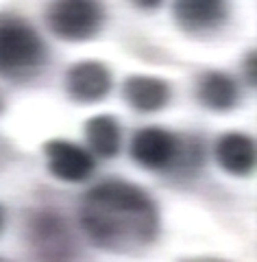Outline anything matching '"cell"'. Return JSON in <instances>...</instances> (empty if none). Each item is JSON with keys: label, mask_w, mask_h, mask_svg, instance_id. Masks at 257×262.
<instances>
[{"label": "cell", "mask_w": 257, "mask_h": 262, "mask_svg": "<svg viewBox=\"0 0 257 262\" xmlns=\"http://www.w3.org/2000/svg\"><path fill=\"white\" fill-rule=\"evenodd\" d=\"M242 77H244V83L255 90V83H257V75H255V48L246 53L244 61H242Z\"/></svg>", "instance_id": "5bb4252c"}, {"label": "cell", "mask_w": 257, "mask_h": 262, "mask_svg": "<svg viewBox=\"0 0 257 262\" xmlns=\"http://www.w3.org/2000/svg\"><path fill=\"white\" fill-rule=\"evenodd\" d=\"M196 101L203 105L205 110L225 114L238 107L240 103V85L238 79L227 75L222 70H205L196 79L194 88Z\"/></svg>", "instance_id": "8fae6325"}, {"label": "cell", "mask_w": 257, "mask_h": 262, "mask_svg": "<svg viewBox=\"0 0 257 262\" xmlns=\"http://www.w3.org/2000/svg\"><path fill=\"white\" fill-rule=\"evenodd\" d=\"M5 216H7L5 214V208L0 206V232H3V227H5Z\"/></svg>", "instance_id": "2e32d148"}, {"label": "cell", "mask_w": 257, "mask_h": 262, "mask_svg": "<svg viewBox=\"0 0 257 262\" xmlns=\"http://www.w3.org/2000/svg\"><path fill=\"white\" fill-rule=\"evenodd\" d=\"M24 238L37 260L79 258V241L63 214L48 208L31 210L24 221Z\"/></svg>", "instance_id": "3957f363"}, {"label": "cell", "mask_w": 257, "mask_h": 262, "mask_svg": "<svg viewBox=\"0 0 257 262\" xmlns=\"http://www.w3.org/2000/svg\"><path fill=\"white\" fill-rule=\"evenodd\" d=\"M107 20L103 0H53L44 13L48 31L61 42H89Z\"/></svg>", "instance_id": "277c9868"}, {"label": "cell", "mask_w": 257, "mask_h": 262, "mask_svg": "<svg viewBox=\"0 0 257 262\" xmlns=\"http://www.w3.org/2000/svg\"><path fill=\"white\" fill-rule=\"evenodd\" d=\"M46 162V170L57 182L63 184H83L94 175L96 158L94 153L77 142H70L65 138H53L41 146Z\"/></svg>", "instance_id": "5b68a950"}, {"label": "cell", "mask_w": 257, "mask_h": 262, "mask_svg": "<svg viewBox=\"0 0 257 262\" xmlns=\"http://www.w3.org/2000/svg\"><path fill=\"white\" fill-rule=\"evenodd\" d=\"M77 219L94 247L118 256L148 249L161 232V212L151 192L120 177L83 192Z\"/></svg>", "instance_id": "6da1fadb"}, {"label": "cell", "mask_w": 257, "mask_h": 262, "mask_svg": "<svg viewBox=\"0 0 257 262\" xmlns=\"http://www.w3.org/2000/svg\"><path fill=\"white\" fill-rule=\"evenodd\" d=\"M133 7H137L139 11H157L163 5V0H131Z\"/></svg>", "instance_id": "9a60e30c"}, {"label": "cell", "mask_w": 257, "mask_h": 262, "mask_svg": "<svg viewBox=\"0 0 257 262\" xmlns=\"http://www.w3.org/2000/svg\"><path fill=\"white\" fill-rule=\"evenodd\" d=\"M65 94L74 103L94 105L109 96L113 88V75L109 66L98 59H83L72 63L63 77Z\"/></svg>", "instance_id": "ba28073f"}, {"label": "cell", "mask_w": 257, "mask_h": 262, "mask_svg": "<svg viewBox=\"0 0 257 262\" xmlns=\"http://www.w3.org/2000/svg\"><path fill=\"white\" fill-rule=\"evenodd\" d=\"M122 98L137 114H157L168 107L172 88L155 75H131L122 83Z\"/></svg>", "instance_id": "30bf717a"}, {"label": "cell", "mask_w": 257, "mask_h": 262, "mask_svg": "<svg viewBox=\"0 0 257 262\" xmlns=\"http://www.w3.org/2000/svg\"><path fill=\"white\" fill-rule=\"evenodd\" d=\"M172 20L185 35L207 37L227 24L229 3L227 0H172Z\"/></svg>", "instance_id": "52a82bcc"}, {"label": "cell", "mask_w": 257, "mask_h": 262, "mask_svg": "<svg viewBox=\"0 0 257 262\" xmlns=\"http://www.w3.org/2000/svg\"><path fill=\"white\" fill-rule=\"evenodd\" d=\"M5 112V98H3V94H0V114Z\"/></svg>", "instance_id": "e0dca14e"}, {"label": "cell", "mask_w": 257, "mask_h": 262, "mask_svg": "<svg viewBox=\"0 0 257 262\" xmlns=\"http://www.w3.org/2000/svg\"><path fill=\"white\" fill-rule=\"evenodd\" d=\"M48 44L33 24L11 11H0V79L31 81L48 66Z\"/></svg>", "instance_id": "7a4b0ae2"}, {"label": "cell", "mask_w": 257, "mask_h": 262, "mask_svg": "<svg viewBox=\"0 0 257 262\" xmlns=\"http://www.w3.org/2000/svg\"><path fill=\"white\" fill-rule=\"evenodd\" d=\"M179 149V134L166 127H142L129 142V155L137 166L151 173H168Z\"/></svg>", "instance_id": "8992f818"}, {"label": "cell", "mask_w": 257, "mask_h": 262, "mask_svg": "<svg viewBox=\"0 0 257 262\" xmlns=\"http://www.w3.org/2000/svg\"><path fill=\"white\" fill-rule=\"evenodd\" d=\"M85 142L96 158L113 160L122 151V127L111 114H98L85 120Z\"/></svg>", "instance_id": "7c38bea8"}, {"label": "cell", "mask_w": 257, "mask_h": 262, "mask_svg": "<svg viewBox=\"0 0 257 262\" xmlns=\"http://www.w3.org/2000/svg\"><path fill=\"white\" fill-rule=\"evenodd\" d=\"M214 160L218 168L233 177H248L257 166V144L253 136L242 131H227L214 144Z\"/></svg>", "instance_id": "9c48e42d"}, {"label": "cell", "mask_w": 257, "mask_h": 262, "mask_svg": "<svg viewBox=\"0 0 257 262\" xmlns=\"http://www.w3.org/2000/svg\"><path fill=\"white\" fill-rule=\"evenodd\" d=\"M205 166V142L201 136L194 134H179V149L175 155L170 170L166 175L175 182H188L194 179Z\"/></svg>", "instance_id": "4fadbf2b"}]
</instances>
